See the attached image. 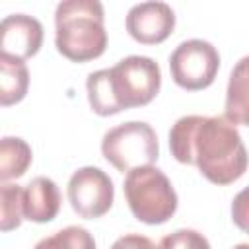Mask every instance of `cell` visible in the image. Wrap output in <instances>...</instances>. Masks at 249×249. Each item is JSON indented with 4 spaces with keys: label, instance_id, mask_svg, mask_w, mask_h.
I'll use <instances>...</instances> for the list:
<instances>
[{
    "label": "cell",
    "instance_id": "obj_1",
    "mask_svg": "<svg viewBox=\"0 0 249 249\" xmlns=\"http://www.w3.org/2000/svg\"><path fill=\"white\" fill-rule=\"evenodd\" d=\"M169 150L179 163L196 165L214 185L237 181L249 165L241 134L226 117L187 115L177 119L169 130Z\"/></svg>",
    "mask_w": 249,
    "mask_h": 249
},
{
    "label": "cell",
    "instance_id": "obj_2",
    "mask_svg": "<svg viewBox=\"0 0 249 249\" xmlns=\"http://www.w3.org/2000/svg\"><path fill=\"white\" fill-rule=\"evenodd\" d=\"M103 6L97 0H64L54 10L56 51L72 62H88L107 49Z\"/></svg>",
    "mask_w": 249,
    "mask_h": 249
},
{
    "label": "cell",
    "instance_id": "obj_3",
    "mask_svg": "<svg viewBox=\"0 0 249 249\" xmlns=\"http://www.w3.org/2000/svg\"><path fill=\"white\" fill-rule=\"evenodd\" d=\"M126 204L138 222L156 226L167 222L179 204L177 193L167 175L154 167L144 165L126 173L123 183Z\"/></svg>",
    "mask_w": 249,
    "mask_h": 249
},
{
    "label": "cell",
    "instance_id": "obj_4",
    "mask_svg": "<svg viewBox=\"0 0 249 249\" xmlns=\"http://www.w3.org/2000/svg\"><path fill=\"white\" fill-rule=\"evenodd\" d=\"M103 158L119 171H132L136 167L154 165L160 158V144L156 130L144 121H126L103 134Z\"/></svg>",
    "mask_w": 249,
    "mask_h": 249
},
{
    "label": "cell",
    "instance_id": "obj_5",
    "mask_svg": "<svg viewBox=\"0 0 249 249\" xmlns=\"http://www.w3.org/2000/svg\"><path fill=\"white\" fill-rule=\"evenodd\" d=\"M109 86L119 111L148 105L161 88V70L150 56L130 54L109 68Z\"/></svg>",
    "mask_w": 249,
    "mask_h": 249
},
{
    "label": "cell",
    "instance_id": "obj_6",
    "mask_svg": "<svg viewBox=\"0 0 249 249\" xmlns=\"http://www.w3.org/2000/svg\"><path fill=\"white\" fill-rule=\"evenodd\" d=\"M220 68L218 49L204 39H187L169 54V72L173 82L189 91L208 88Z\"/></svg>",
    "mask_w": 249,
    "mask_h": 249
},
{
    "label": "cell",
    "instance_id": "obj_7",
    "mask_svg": "<svg viewBox=\"0 0 249 249\" xmlns=\"http://www.w3.org/2000/svg\"><path fill=\"white\" fill-rule=\"evenodd\" d=\"M68 202L80 218H101L109 212L115 200V187L111 177L95 167L84 165L76 169L68 179Z\"/></svg>",
    "mask_w": 249,
    "mask_h": 249
},
{
    "label": "cell",
    "instance_id": "obj_8",
    "mask_svg": "<svg viewBox=\"0 0 249 249\" xmlns=\"http://www.w3.org/2000/svg\"><path fill=\"white\" fill-rule=\"evenodd\" d=\"M128 35L142 45H158L175 29V12L165 2L134 4L124 19Z\"/></svg>",
    "mask_w": 249,
    "mask_h": 249
},
{
    "label": "cell",
    "instance_id": "obj_9",
    "mask_svg": "<svg viewBox=\"0 0 249 249\" xmlns=\"http://www.w3.org/2000/svg\"><path fill=\"white\" fill-rule=\"evenodd\" d=\"M43 45V25L27 14H10L0 23V54L27 60Z\"/></svg>",
    "mask_w": 249,
    "mask_h": 249
},
{
    "label": "cell",
    "instance_id": "obj_10",
    "mask_svg": "<svg viewBox=\"0 0 249 249\" xmlns=\"http://www.w3.org/2000/svg\"><path fill=\"white\" fill-rule=\"evenodd\" d=\"M60 210V191L49 177H33L23 189V216L29 222L45 224L56 218Z\"/></svg>",
    "mask_w": 249,
    "mask_h": 249
},
{
    "label": "cell",
    "instance_id": "obj_11",
    "mask_svg": "<svg viewBox=\"0 0 249 249\" xmlns=\"http://www.w3.org/2000/svg\"><path fill=\"white\" fill-rule=\"evenodd\" d=\"M224 109L230 123L249 126V54L239 58L231 68Z\"/></svg>",
    "mask_w": 249,
    "mask_h": 249
},
{
    "label": "cell",
    "instance_id": "obj_12",
    "mask_svg": "<svg viewBox=\"0 0 249 249\" xmlns=\"http://www.w3.org/2000/svg\"><path fill=\"white\" fill-rule=\"evenodd\" d=\"M29 89V70L25 60L0 54V103L2 107L19 103Z\"/></svg>",
    "mask_w": 249,
    "mask_h": 249
},
{
    "label": "cell",
    "instance_id": "obj_13",
    "mask_svg": "<svg viewBox=\"0 0 249 249\" xmlns=\"http://www.w3.org/2000/svg\"><path fill=\"white\" fill-rule=\"evenodd\" d=\"M33 152L31 146L19 136H4L0 140V181L21 177L31 165Z\"/></svg>",
    "mask_w": 249,
    "mask_h": 249
},
{
    "label": "cell",
    "instance_id": "obj_14",
    "mask_svg": "<svg viewBox=\"0 0 249 249\" xmlns=\"http://www.w3.org/2000/svg\"><path fill=\"white\" fill-rule=\"evenodd\" d=\"M33 249H95V239L82 226H66L43 237Z\"/></svg>",
    "mask_w": 249,
    "mask_h": 249
},
{
    "label": "cell",
    "instance_id": "obj_15",
    "mask_svg": "<svg viewBox=\"0 0 249 249\" xmlns=\"http://www.w3.org/2000/svg\"><path fill=\"white\" fill-rule=\"evenodd\" d=\"M0 212H2V218H0L2 231H10V230H16L21 226L25 216H23V189L19 185L2 183Z\"/></svg>",
    "mask_w": 249,
    "mask_h": 249
},
{
    "label": "cell",
    "instance_id": "obj_16",
    "mask_svg": "<svg viewBox=\"0 0 249 249\" xmlns=\"http://www.w3.org/2000/svg\"><path fill=\"white\" fill-rule=\"evenodd\" d=\"M156 249H210V243L200 231L183 228L163 235Z\"/></svg>",
    "mask_w": 249,
    "mask_h": 249
},
{
    "label": "cell",
    "instance_id": "obj_17",
    "mask_svg": "<svg viewBox=\"0 0 249 249\" xmlns=\"http://www.w3.org/2000/svg\"><path fill=\"white\" fill-rule=\"evenodd\" d=\"M231 220L241 231L249 233V185L243 187L233 196V200H231Z\"/></svg>",
    "mask_w": 249,
    "mask_h": 249
},
{
    "label": "cell",
    "instance_id": "obj_18",
    "mask_svg": "<svg viewBox=\"0 0 249 249\" xmlns=\"http://www.w3.org/2000/svg\"><path fill=\"white\" fill-rule=\"evenodd\" d=\"M111 249H156V245L146 235H140V233H124V235H121L111 245Z\"/></svg>",
    "mask_w": 249,
    "mask_h": 249
},
{
    "label": "cell",
    "instance_id": "obj_19",
    "mask_svg": "<svg viewBox=\"0 0 249 249\" xmlns=\"http://www.w3.org/2000/svg\"><path fill=\"white\" fill-rule=\"evenodd\" d=\"M233 249H249V243H237Z\"/></svg>",
    "mask_w": 249,
    "mask_h": 249
}]
</instances>
